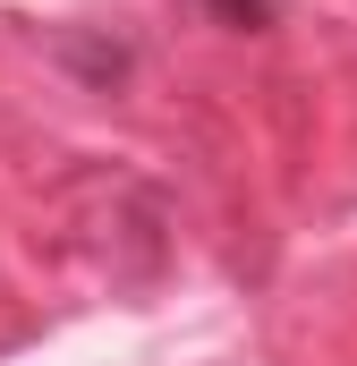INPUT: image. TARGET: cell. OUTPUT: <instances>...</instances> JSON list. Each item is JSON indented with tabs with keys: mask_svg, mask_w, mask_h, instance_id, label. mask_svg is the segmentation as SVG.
Segmentation results:
<instances>
[{
	"mask_svg": "<svg viewBox=\"0 0 357 366\" xmlns=\"http://www.w3.org/2000/svg\"><path fill=\"white\" fill-rule=\"evenodd\" d=\"M204 17L213 26H238V34H264L272 17H281V0H204Z\"/></svg>",
	"mask_w": 357,
	"mask_h": 366,
	"instance_id": "cell-1",
	"label": "cell"
}]
</instances>
